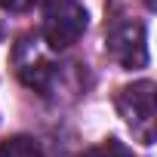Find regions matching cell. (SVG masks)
Wrapping results in <instances>:
<instances>
[{
  "mask_svg": "<svg viewBox=\"0 0 157 157\" xmlns=\"http://www.w3.org/2000/svg\"><path fill=\"white\" fill-rule=\"evenodd\" d=\"M13 68H16V77L34 93H49L52 90V80H56V59H52V49L46 46L43 34H22L16 40V49H13Z\"/></svg>",
  "mask_w": 157,
  "mask_h": 157,
  "instance_id": "1",
  "label": "cell"
},
{
  "mask_svg": "<svg viewBox=\"0 0 157 157\" xmlns=\"http://www.w3.org/2000/svg\"><path fill=\"white\" fill-rule=\"evenodd\" d=\"M86 10L77 0H46L43 10V40L52 52L74 46L86 31Z\"/></svg>",
  "mask_w": 157,
  "mask_h": 157,
  "instance_id": "2",
  "label": "cell"
},
{
  "mask_svg": "<svg viewBox=\"0 0 157 157\" xmlns=\"http://www.w3.org/2000/svg\"><path fill=\"white\" fill-rule=\"evenodd\" d=\"M117 114L142 145L154 142V83L136 80L117 93Z\"/></svg>",
  "mask_w": 157,
  "mask_h": 157,
  "instance_id": "3",
  "label": "cell"
},
{
  "mask_svg": "<svg viewBox=\"0 0 157 157\" xmlns=\"http://www.w3.org/2000/svg\"><path fill=\"white\" fill-rule=\"evenodd\" d=\"M105 49L126 71L145 68L148 65V31H145V25L136 22V19L114 22L111 31H108V37H105Z\"/></svg>",
  "mask_w": 157,
  "mask_h": 157,
  "instance_id": "4",
  "label": "cell"
},
{
  "mask_svg": "<svg viewBox=\"0 0 157 157\" xmlns=\"http://www.w3.org/2000/svg\"><path fill=\"white\" fill-rule=\"evenodd\" d=\"M0 157H43V148L31 136H10L0 142Z\"/></svg>",
  "mask_w": 157,
  "mask_h": 157,
  "instance_id": "5",
  "label": "cell"
},
{
  "mask_svg": "<svg viewBox=\"0 0 157 157\" xmlns=\"http://www.w3.org/2000/svg\"><path fill=\"white\" fill-rule=\"evenodd\" d=\"M86 157H136L123 142H117V139H108V142H102L99 148H93Z\"/></svg>",
  "mask_w": 157,
  "mask_h": 157,
  "instance_id": "6",
  "label": "cell"
},
{
  "mask_svg": "<svg viewBox=\"0 0 157 157\" xmlns=\"http://www.w3.org/2000/svg\"><path fill=\"white\" fill-rule=\"evenodd\" d=\"M31 3H34V0H0V6H3L6 13H25Z\"/></svg>",
  "mask_w": 157,
  "mask_h": 157,
  "instance_id": "7",
  "label": "cell"
},
{
  "mask_svg": "<svg viewBox=\"0 0 157 157\" xmlns=\"http://www.w3.org/2000/svg\"><path fill=\"white\" fill-rule=\"evenodd\" d=\"M142 3H145L148 10H154V6H157V0H142Z\"/></svg>",
  "mask_w": 157,
  "mask_h": 157,
  "instance_id": "8",
  "label": "cell"
}]
</instances>
